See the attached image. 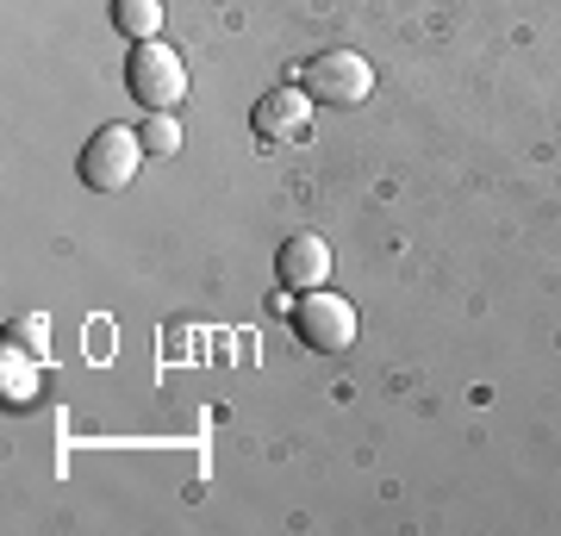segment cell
Returning <instances> with one entry per match:
<instances>
[{
	"label": "cell",
	"mask_w": 561,
	"mask_h": 536,
	"mask_svg": "<svg viewBox=\"0 0 561 536\" xmlns=\"http://www.w3.org/2000/svg\"><path fill=\"white\" fill-rule=\"evenodd\" d=\"M125 88H131V100H138L144 113H175L181 100H187V62L169 44L150 38L125 57Z\"/></svg>",
	"instance_id": "1"
},
{
	"label": "cell",
	"mask_w": 561,
	"mask_h": 536,
	"mask_svg": "<svg viewBox=\"0 0 561 536\" xmlns=\"http://www.w3.org/2000/svg\"><path fill=\"white\" fill-rule=\"evenodd\" d=\"M312 106H319V100L306 94V88H275L268 100H256L250 125H256L262 144H300L306 132H312Z\"/></svg>",
	"instance_id": "5"
},
{
	"label": "cell",
	"mask_w": 561,
	"mask_h": 536,
	"mask_svg": "<svg viewBox=\"0 0 561 536\" xmlns=\"http://www.w3.org/2000/svg\"><path fill=\"white\" fill-rule=\"evenodd\" d=\"M294 331H300L306 350H319V356H337L356 343V306L331 287H312V294L294 306Z\"/></svg>",
	"instance_id": "4"
},
{
	"label": "cell",
	"mask_w": 561,
	"mask_h": 536,
	"mask_svg": "<svg viewBox=\"0 0 561 536\" xmlns=\"http://www.w3.org/2000/svg\"><path fill=\"white\" fill-rule=\"evenodd\" d=\"M300 88L319 106H362V100L375 94V69H368L362 50H319V57L306 62Z\"/></svg>",
	"instance_id": "3"
},
{
	"label": "cell",
	"mask_w": 561,
	"mask_h": 536,
	"mask_svg": "<svg viewBox=\"0 0 561 536\" xmlns=\"http://www.w3.org/2000/svg\"><path fill=\"white\" fill-rule=\"evenodd\" d=\"M275 275H280V287H294V294L324 287V275H331V243L312 238V231L287 238V243H280V256H275Z\"/></svg>",
	"instance_id": "6"
},
{
	"label": "cell",
	"mask_w": 561,
	"mask_h": 536,
	"mask_svg": "<svg viewBox=\"0 0 561 536\" xmlns=\"http://www.w3.org/2000/svg\"><path fill=\"white\" fill-rule=\"evenodd\" d=\"M7 338H20L25 350H32V356H44V338H50V331H44V318H20V324H13Z\"/></svg>",
	"instance_id": "10"
},
{
	"label": "cell",
	"mask_w": 561,
	"mask_h": 536,
	"mask_svg": "<svg viewBox=\"0 0 561 536\" xmlns=\"http://www.w3.org/2000/svg\"><path fill=\"white\" fill-rule=\"evenodd\" d=\"M144 157H150V150H144L138 132H125V125H101L94 138L81 144V181H88L94 194H119V187H131V175H138Z\"/></svg>",
	"instance_id": "2"
},
{
	"label": "cell",
	"mask_w": 561,
	"mask_h": 536,
	"mask_svg": "<svg viewBox=\"0 0 561 536\" xmlns=\"http://www.w3.org/2000/svg\"><path fill=\"white\" fill-rule=\"evenodd\" d=\"M0 387H7V406H32V399H38V356H32V350H7Z\"/></svg>",
	"instance_id": "7"
},
{
	"label": "cell",
	"mask_w": 561,
	"mask_h": 536,
	"mask_svg": "<svg viewBox=\"0 0 561 536\" xmlns=\"http://www.w3.org/2000/svg\"><path fill=\"white\" fill-rule=\"evenodd\" d=\"M138 138H144V150H150V157H175V150H181V125H175V113H150Z\"/></svg>",
	"instance_id": "9"
},
{
	"label": "cell",
	"mask_w": 561,
	"mask_h": 536,
	"mask_svg": "<svg viewBox=\"0 0 561 536\" xmlns=\"http://www.w3.org/2000/svg\"><path fill=\"white\" fill-rule=\"evenodd\" d=\"M113 25L131 44H150L162 32V0H113Z\"/></svg>",
	"instance_id": "8"
}]
</instances>
